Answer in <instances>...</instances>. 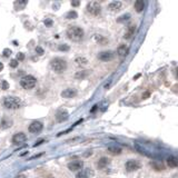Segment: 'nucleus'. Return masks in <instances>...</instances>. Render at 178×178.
Listing matches in <instances>:
<instances>
[{
	"mask_svg": "<svg viewBox=\"0 0 178 178\" xmlns=\"http://www.w3.org/2000/svg\"><path fill=\"white\" fill-rule=\"evenodd\" d=\"M108 152L112 155H120L121 154V148L116 145H112V146L108 147Z\"/></svg>",
	"mask_w": 178,
	"mask_h": 178,
	"instance_id": "obj_19",
	"label": "nucleus"
},
{
	"mask_svg": "<svg viewBox=\"0 0 178 178\" xmlns=\"http://www.w3.org/2000/svg\"><path fill=\"white\" fill-rule=\"evenodd\" d=\"M87 12L93 15V16H98L101 12V5L98 1H89L86 6Z\"/></svg>",
	"mask_w": 178,
	"mask_h": 178,
	"instance_id": "obj_5",
	"label": "nucleus"
},
{
	"mask_svg": "<svg viewBox=\"0 0 178 178\" xmlns=\"http://www.w3.org/2000/svg\"><path fill=\"white\" fill-rule=\"evenodd\" d=\"M59 50H61V51H68V50H69V46L60 45V46H59Z\"/></svg>",
	"mask_w": 178,
	"mask_h": 178,
	"instance_id": "obj_32",
	"label": "nucleus"
},
{
	"mask_svg": "<svg viewBox=\"0 0 178 178\" xmlns=\"http://www.w3.org/2000/svg\"><path fill=\"white\" fill-rule=\"evenodd\" d=\"M135 148L136 150L139 153V154L144 155V156H146V157H150V158H154V152H152L149 148H147L144 144L139 143V141H136L135 143Z\"/></svg>",
	"mask_w": 178,
	"mask_h": 178,
	"instance_id": "obj_6",
	"label": "nucleus"
},
{
	"mask_svg": "<svg viewBox=\"0 0 178 178\" xmlns=\"http://www.w3.org/2000/svg\"><path fill=\"white\" fill-rule=\"evenodd\" d=\"M13 5H15L16 10H22V9L27 6V1L26 0H18V1H15Z\"/></svg>",
	"mask_w": 178,
	"mask_h": 178,
	"instance_id": "obj_21",
	"label": "nucleus"
},
{
	"mask_svg": "<svg viewBox=\"0 0 178 178\" xmlns=\"http://www.w3.org/2000/svg\"><path fill=\"white\" fill-rule=\"evenodd\" d=\"M107 106H108V103H104L103 105H100V109L103 110V112H105L107 109Z\"/></svg>",
	"mask_w": 178,
	"mask_h": 178,
	"instance_id": "obj_36",
	"label": "nucleus"
},
{
	"mask_svg": "<svg viewBox=\"0 0 178 178\" xmlns=\"http://www.w3.org/2000/svg\"><path fill=\"white\" fill-rule=\"evenodd\" d=\"M122 3L120 1H112V2H109L108 5V9L112 11H116V10H119L121 8Z\"/></svg>",
	"mask_w": 178,
	"mask_h": 178,
	"instance_id": "obj_18",
	"label": "nucleus"
},
{
	"mask_svg": "<svg viewBox=\"0 0 178 178\" xmlns=\"http://www.w3.org/2000/svg\"><path fill=\"white\" fill-rule=\"evenodd\" d=\"M36 51L38 52V55H43V49L41 47H39V46H38V47H36Z\"/></svg>",
	"mask_w": 178,
	"mask_h": 178,
	"instance_id": "obj_35",
	"label": "nucleus"
},
{
	"mask_svg": "<svg viewBox=\"0 0 178 178\" xmlns=\"http://www.w3.org/2000/svg\"><path fill=\"white\" fill-rule=\"evenodd\" d=\"M27 140V136L24 133H18L12 137L13 145H22Z\"/></svg>",
	"mask_w": 178,
	"mask_h": 178,
	"instance_id": "obj_10",
	"label": "nucleus"
},
{
	"mask_svg": "<svg viewBox=\"0 0 178 178\" xmlns=\"http://www.w3.org/2000/svg\"><path fill=\"white\" fill-rule=\"evenodd\" d=\"M79 5H80L79 1H71V6H74V7H77Z\"/></svg>",
	"mask_w": 178,
	"mask_h": 178,
	"instance_id": "obj_37",
	"label": "nucleus"
},
{
	"mask_svg": "<svg viewBox=\"0 0 178 178\" xmlns=\"http://www.w3.org/2000/svg\"><path fill=\"white\" fill-rule=\"evenodd\" d=\"M108 165H109V159L107 157H101L100 159L98 160V162H97V167H98L99 169H104V168H106Z\"/></svg>",
	"mask_w": 178,
	"mask_h": 178,
	"instance_id": "obj_17",
	"label": "nucleus"
},
{
	"mask_svg": "<svg viewBox=\"0 0 178 178\" xmlns=\"http://www.w3.org/2000/svg\"><path fill=\"white\" fill-rule=\"evenodd\" d=\"M130 13H125V15H122V16H120L119 18L117 19V22H119V24H125V22L129 21V19H130Z\"/></svg>",
	"mask_w": 178,
	"mask_h": 178,
	"instance_id": "obj_26",
	"label": "nucleus"
},
{
	"mask_svg": "<svg viewBox=\"0 0 178 178\" xmlns=\"http://www.w3.org/2000/svg\"><path fill=\"white\" fill-rule=\"evenodd\" d=\"M25 59V55L22 52H19L18 55H17V60H24Z\"/></svg>",
	"mask_w": 178,
	"mask_h": 178,
	"instance_id": "obj_34",
	"label": "nucleus"
},
{
	"mask_svg": "<svg viewBox=\"0 0 178 178\" xmlns=\"http://www.w3.org/2000/svg\"><path fill=\"white\" fill-rule=\"evenodd\" d=\"M76 95H77V90H76L75 88H67V89H65V90L61 93V97L67 99L74 98Z\"/></svg>",
	"mask_w": 178,
	"mask_h": 178,
	"instance_id": "obj_12",
	"label": "nucleus"
},
{
	"mask_svg": "<svg viewBox=\"0 0 178 178\" xmlns=\"http://www.w3.org/2000/svg\"><path fill=\"white\" fill-rule=\"evenodd\" d=\"M135 29H136V27L135 26H130L129 28L127 29V31L125 32V39H130L131 37L134 36V34H135Z\"/></svg>",
	"mask_w": 178,
	"mask_h": 178,
	"instance_id": "obj_23",
	"label": "nucleus"
},
{
	"mask_svg": "<svg viewBox=\"0 0 178 178\" xmlns=\"http://www.w3.org/2000/svg\"><path fill=\"white\" fill-rule=\"evenodd\" d=\"M166 162H167V165L169 166L170 168H175L178 166V158L175 156H169Z\"/></svg>",
	"mask_w": 178,
	"mask_h": 178,
	"instance_id": "obj_16",
	"label": "nucleus"
},
{
	"mask_svg": "<svg viewBox=\"0 0 178 178\" xmlns=\"http://www.w3.org/2000/svg\"><path fill=\"white\" fill-rule=\"evenodd\" d=\"M90 74V70H83V71H78L75 74V78L77 79H83V78H86L88 75Z\"/></svg>",
	"mask_w": 178,
	"mask_h": 178,
	"instance_id": "obj_24",
	"label": "nucleus"
},
{
	"mask_svg": "<svg viewBox=\"0 0 178 178\" xmlns=\"http://www.w3.org/2000/svg\"><path fill=\"white\" fill-rule=\"evenodd\" d=\"M43 143H45V140H43V139H41V140H39V141H37V143L35 144V145H34V146H39V145H41V144Z\"/></svg>",
	"mask_w": 178,
	"mask_h": 178,
	"instance_id": "obj_38",
	"label": "nucleus"
},
{
	"mask_svg": "<svg viewBox=\"0 0 178 178\" xmlns=\"http://www.w3.org/2000/svg\"><path fill=\"white\" fill-rule=\"evenodd\" d=\"M128 52H129V48H128L126 45L121 43V45L118 46V48H117V53H118V55H119L120 57H125V56H127Z\"/></svg>",
	"mask_w": 178,
	"mask_h": 178,
	"instance_id": "obj_15",
	"label": "nucleus"
},
{
	"mask_svg": "<svg viewBox=\"0 0 178 178\" xmlns=\"http://www.w3.org/2000/svg\"><path fill=\"white\" fill-rule=\"evenodd\" d=\"M11 124H12V121H11V120H9L8 118H3L2 121H1V125H0V127L2 128V129H6V128L10 127Z\"/></svg>",
	"mask_w": 178,
	"mask_h": 178,
	"instance_id": "obj_27",
	"label": "nucleus"
},
{
	"mask_svg": "<svg viewBox=\"0 0 178 178\" xmlns=\"http://www.w3.org/2000/svg\"><path fill=\"white\" fill-rule=\"evenodd\" d=\"M0 88H1L2 90H7V89H9V84L7 83V80H2V81L0 83Z\"/></svg>",
	"mask_w": 178,
	"mask_h": 178,
	"instance_id": "obj_29",
	"label": "nucleus"
},
{
	"mask_svg": "<svg viewBox=\"0 0 178 178\" xmlns=\"http://www.w3.org/2000/svg\"><path fill=\"white\" fill-rule=\"evenodd\" d=\"M148 96H149V94H148V93H147V94H144V96H143L144 99H146V97H148Z\"/></svg>",
	"mask_w": 178,
	"mask_h": 178,
	"instance_id": "obj_42",
	"label": "nucleus"
},
{
	"mask_svg": "<svg viewBox=\"0 0 178 178\" xmlns=\"http://www.w3.org/2000/svg\"><path fill=\"white\" fill-rule=\"evenodd\" d=\"M145 9V1L144 0H137L135 2V10L137 12H141Z\"/></svg>",
	"mask_w": 178,
	"mask_h": 178,
	"instance_id": "obj_20",
	"label": "nucleus"
},
{
	"mask_svg": "<svg viewBox=\"0 0 178 178\" xmlns=\"http://www.w3.org/2000/svg\"><path fill=\"white\" fill-rule=\"evenodd\" d=\"M18 60H17V59H12V60L10 61V62H9V65H10V67L11 68H16V67H18Z\"/></svg>",
	"mask_w": 178,
	"mask_h": 178,
	"instance_id": "obj_30",
	"label": "nucleus"
},
{
	"mask_svg": "<svg viewBox=\"0 0 178 178\" xmlns=\"http://www.w3.org/2000/svg\"><path fill=\"white\" fill-rule=\"evenodd\" d=\"M16 178H26V176H25V175H22V174H21V175H18V176H17Z\"/></svg>",
	"mask_w": 178,
	"mask_h": 178,
	"instance_id": "obj_39",
	"label": "nucleus"
},
{
	"mask_svg": "<svg viewBox=\"0 0 178 178\" xmlns=\"http://www.w3.org/2000/svg\"><path fill=\"white\" fill-rule=\"evenodd\" d=\"M36 84H37V79L31 75H27L20 80V86L24 89H32L36 86Z\"/></svg>",
	"mask_w": 178,
	"mask_h": 178,
	"instance_id": "obj_4",
	"label": "nucleus"
},
{
	"mask_svg": "<svg viewBox=\"0 0 178 178\" xmlns=\"http://www.w3.org/2000/svg\"><path fill=\"white\" fill-rule=\"evenodd\" d=\"M75 62L77 64V66L83 67L88 64V60H87V58H85V57H77V58L75 59Z\"/></svg>",
	"mask_w": 178,
	"mask_h": 178,
	"instance_id": "obj_25",
	"label": "nucleus"
},
{
	"mask_svg": "<svg viewBox=\"0 0 178 178\" xmlns=\"http://www.w3.org/2000/svg\"><path fill=\"white\" fill-rule=\"evenodd\" d=\"M3 106L7 109H17L20 108L21 106V99L18 98V97H13V96H8L3 99Z\"/></svg>",
	"mask_w": 178,
	"mask_h": 178,
	"instance_id": "obj_2",
	"label": "nucleus"
},
{
	"mask_svg": "<svg viewBox=\"0 0 178 178\" xmlns=\"http://www.w3.org/2000/svg\"><path fill=\"white\" fill-rule=\"evenodd\" d=\"M94 176V170L90 168H84L83 170L78 171L76 178H91Z\"/></svg>",
	"mask_w": 178,
	"mask_h": 178,
	"instance_id": "obj_11",
	"label": "nucleus"
},
{
	"mask_svg": "<svg viewBox=\"0 0 178 178\" xmlns=\"http://www.w3.org/2000/svg\"><path fill=\"white\" fill-rule=\"evenodd\" d=\"M94 39L97 41L98 43H100V45L105 46L107 45V43H108V40H107V38H105L104 36L101 35H95V37H94Z\"/></svg>",
	"mask_w": 178,
	"mask_h": 178,
	"instance_id": "obj_22",
	"label": "nucleus"
},
{
	"mask_svg": "<svg viewBox=\"0 0 178 178\" xmlns=\"http://www.w3.org/2000/svg\"><path fill=\"white\" fill-rule=\"evenodd\" d=\"M45 25L47 27H51V26H52V20H51V19H46V20H45Z\"/></svg>",
	"mask_w": 178,
	"mask_h": 178,
	"instance_id": "obj_33",
	"label": "nucleus"
},
{
	"mask_svg": "<svg viewBox=\"0 0 178 178\" xmlns=\"http://www.w3.org/2000/svg\"><path fill=\"white\" fill-rule=\"evenodd\" d=\"M78 17V13L76 12L75 10H71L69 11V12L66 13V18L67 19H76Z\"/></svg>",
	"mask_w": 178,
	"mask_h": 178,
	"instance_id": "obj_28",
	"label": "nucleus"
},
{
	"mask_svg": "<svg viewBox=\"0 0 178 178\" xmlns=\"http://www.w3.org/2000/svg\"><path fill=\"white\" fill-rule=\"evenodd\" d=\"M69 118V114H68V112H66V110H64V109H60V110H58L56 114V120L58 122H62L65 121V120H67Z\"/></svg>",
	"mask_w": 178,
	"mask_h": 178,
	"instance_id": "obj_13",
	"label": "nucleus"
},
{
	"mask_svg": "<svg viewBox=\"0 0 178 178\" xmlns=\"http://www.w3.org/2000/svg\"><path fill=\"white\" fill-rule=\"evenodd\" d=\"M2 69H3V64L2 62H0V71H1Z\"/></svg>",
	"mask_w": 178,
	"mask_h": 178,
	"instance_id": "obj_40",
	"label": "nucleus"
},
{
	"mask_svg": "<svg viewBox=\"0 0 178 178\" xmlns=\"http://www.w3.org/2000/svg\"><path fill=\"white\" fill-rule=\"evenodd\" d=\"M140 167H141V164L136 159L127 160L125 164V168L127 171H135V170L140 169Z\"/></svg>",
	"mask_w": 178,
	"mask_h": 178,
	"instance_id": "obj_7",
	"label": "nucleus"
},
{
	"mask_svg": "<svg viewBox=\"0 0 178 178\" xmlns=\"http://www.w3.org/2000/svg\"><path fill=\"white\" fill-rule=\"evenodd\" d=\"M50 67L53 71L60 74V72L66 70L67 62H66V60H64L62 58H53L52 60L50 61Z\"/></svg>",
	"mask_w": 178,
	"mask_h": 178,
	"instance_id": "obj_3",
	"label": "nucleus"
},
{
	"mask_svg": "<svg viewBox=\"0 0 178 178\" xmlns=\"http://www.w3.org/2000/svg\"><path fill=\"white\" fill-rule=\"evenodd\" d=\"M43 122H40V121H32L31 124L29 125V131L32 134H38L40 133V131L43 130Z\"/></svg>",
	"mask_w": 178,
	"mask_h": 178,
	"instance_id": "obj_9",
	"label": "nucleus"
},
{
	"mask_svg": "<svg viewBox=\"0 0 178 178\" xmlns=\"http://www.w3.org/2000/svg\"><path fill=\"white\" fill-rule=\"evenodd\" d=\"M2 55H3V57H9L11 55V50L9 48H6V49H3Z\"/></svg>",
	"mask_w": 178,
	"mask_h": 178,
	"instance_id": "obj_31",
	"label": "nucleus"
},
{
	"mask_svg": "<svg viewBox=\"0 0 178 178\" xmlns=\"http://www.w3.org/2000/svg\"><path fill=\"white\" fill-rule=\"evenodd\" d=\"M97 107H98V106H97V105H96V106H94V108L91 109V112H95L96 109H97Z\"/></svg>",
	"mask_w": 178,
	"mask_h": 178,
	"instance_id": "obj_41",
	"label": "nucleus"
},
{
	"mask_svg": "<svg viewBox=\"0 0 178 178\" xmlns=\"http://www.w3.org/2000/svg\"><path fill=\"white\" fill-rule=\"evenodd\" d=\"M84 168V162L81 160H72L68 164V169L70 171H80Z\"/></svg>",
	"mask_w": 178,
	"mask_h": 178,
	"instance_id": "obj_8",
	"label": "nucleus"
},
{
	"mask_svg": "<svg viewBox=\"0 0 178 178\" xmlns=\"http://www.w3.org/2000/svg\"><path fill=\"white\" fill-rule=\"evenodd\" d=\"M84 29L78 26H70L67 29V37L72 41H80L84 38Z\"/></svg>",
	"mask_w": 178,
	"mask_h": 178,
	"instance_id": "obj_1",
	"label": "nucleus"
},
{
	"mask_svg": "<svg viewBox=\"0 0 178 178\" xmlns=\"http://www.w3.org/2000/svg\"><path fill=\"white\" fill-rule=\"evenodd\" d=\"M98 58L100 59L101 61H109V60H112V59L114 58V52H112V51H110V50L103 51V52H99Z\"/></svg>",
	"mask_w": 178,
	"mask_h": 178,
	"instance_id": "obj_14",
	"label": "nucleus"
}]
</instances>
